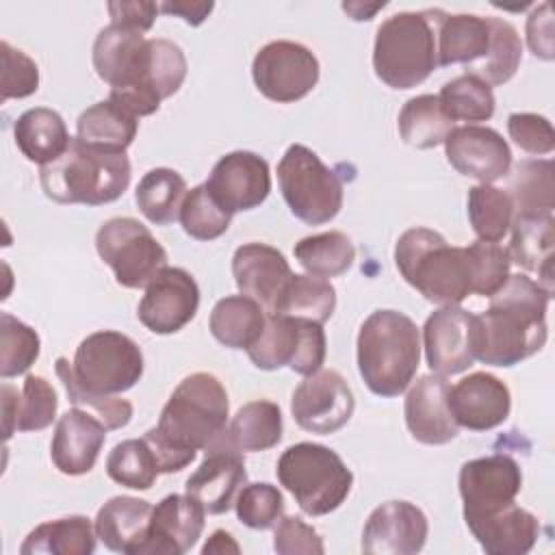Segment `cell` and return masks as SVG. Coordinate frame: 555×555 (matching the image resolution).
<instances>
[{"label": "cell", "instance_id": "obj_1", "mask_svg": "<svg viewBox=\"0 0 555 555\" xmlns=\"http://www.w3.org/2000/svg\"><path fill=\"white\" fill-rule=\"evenodd\" d=\"M93 69L111 85L108 100L130 115L147 117L186 78V56L169 39H147L141 30L108 24L93 41Z\"/></svg>", "mask_w": 555, "mask_h": 555}, {"label": "cell", "instance_id": "obj_2", "mask_svg": "<svg viewBox=\"0 0 555 555\" xmlns=\"http://www.w3.org/2000/svg\"><path fill=\"white\" fill-rule=\"evenodd\" d=\"M228 392L217 375L204 371L186 375L169 395L156 427L143 434L158 473L186 468L197 451L221 440L228 434Z\"/></svg>", "mask_w": 555, "mask_h": 555}, {"label": "cell", "instance_id": "obj_3", "mask_svg": "<svg viewBox=\"0 0 555 555\" xmlns=\"http://www.w3.org/2000/svg\"><path fill=\"white\" fill-rule=\"evenodd\" d=\"M551 293L525 273L507 280L490 295V306L475 314V360L490 366H516L546 343V308Z\"/></svg>", "mask_w": 555, "mask_h": 555}, {"label": "cell", "instance_id": "obj_4", "mask_svg": "<svg viewBox=\"0 0 555 555\" xmlns=\"http://www.w3.org/2000/svg\"><path fill=\"white\" fill-rule=\"evenodd\" d=\"M358 371L377 397H399L421 364L416 323L399 310L371 312L358 332Z\"/></svg>", "mask_w": 555, "mask_h": 555}, {"label": "cell", "instance_id": "obj_5", "mask_svg": "<svg viewBox=\"0 0 555 555\" xmlns=\"http://www.w3.org/2000/svg\"><path fill=\"white\" fill-rule=\"evenodd\" d=\"M401 278L427 301L457 306L473 295V271L466 247H453L429 228L405 230L395 245Z\"/></svg>", "mask_w": 555, "mask_h": 555}, {"label": "cell", "instance_id": "obj_6", "mask_svg": "<svg viewBox=\"0 0 555 555\" xmlns=\"http://www.w3.org/2000/svg\"><path fill=\"white\" fill-rule=\"evenodd\" d=\"M440 11H399L379 24L373 43V69L386 87L412 89L438 67L436 28Z\"/></svg>", "mask_w": 555, "mask_h": 555}, {"label": "cell", "instance_id": "obj_7", "mask_svg": "<svg viewBox=\"0 0 555 555\" xmlns=\"http://www.w3.org/2000/svg\"><path fill=\"white\" fill-rule=\"evenodd\" d=\"M132 167L124 154L100 152L72 139L67 152L39 169V184L56 204L102 206L119 199L130 184Z\"/></svg>", "mask_w": 555, "mask_h": 555}, {"label": "cell", "instance_id": "obj_8", "mask_svg": "<svg viewBox=\"0 0 555 555\" xmlns=\"http://www.w3.org/2000/svg\"><path fill=\"white\" fill-rule=\"evenodd\" d=\"M275 475L308 516H325L338 509L353 486V473L343 457L317 442L291 444L280 455Z\"/></svg>", "mask_w": 555, "mask_h": 555}, {"label": "cell", "instance_id": "obj_9", "mask_svg": "<svg viewBox=\"0 0 555 555\" xmlns=\"http://www.w3.org/2000/svg\"><path fill=\"white\" fill-rule=\"evenodd\" d=\"M278 182L291 212L308 225H323L343 208L340 178L301 143H293L280 158Z\"/></svg>", "mask_w": 555, "mask_h": 555}, {"label": "cell", "instance_id": "obj_10", "mask_svg": "<svg viewBox=\"0 0 555 555\" xmlns=\"http://www.w3.org/2000/svg\"><path fill=\"white\" fill-rule=\"evenodd\" d=\"M95 251L124 288H143L167 267L165 247L134 217L106 219L95 232Z\"/></svg>", "mask_w": 555, "mask_h": 555}, {"label": "cell", "instance_id": "obj_11", "mask_svg": "<svg viewBox=\"0 0 555 555\" xmlns=\"http://www.w3.org/2000/svg\"><path fill=\"white\" fill-rule=\"evenodd\" d=\"M327 353L323 325L310 319L267 312L260 338L247 349L249 360L260 371H278L288 366L299 375L317 373Z\"/></svg>", "mask_w": 555, "mask_h": 555}, {"label": "cell", "instance_id": "obj_12", "mask_svg": "<svg viewBox=\"0 0 555 555\" xmlns=\"http://www.w3.org/2000/svg\"><path fill=\"white\" fill-rule=\"evenodd\" d=\"M72 369L87 390L119 395L141 379L143 353L130 336L115 330H100L80 340Z\"/></svg>", "mask_w": 555, "mask_h": 555}, {"label": "cell", "instance_id": "obj_13", "mask_svg": "<svg viewBox=\"0 0 555 555\" xmlns=\"http://www.w3.org/2000/svg\"><path fill=\"white\" fill-rule=\"evenodd\" d=\"M256 89L271 102L291 104L306 98L319 82V59L297 41H269L251 61Z\"/></svg>", "mask_w": 555, "mask_h": 555}, {"label": "cell", "instance_id": "obj_14", "mask_svg": "<svg viewBox=\"0 0 555 555\" xmlns=\"http://www.w3.org/2000/svg\"><path fill=\"white\" fill-rule=\"evenodd\" d=\"M356 410V397L347 379L334 369L306 375L291 397L295 423L310 434L330 436L343 429Z\"/></svg>", "mask_w": 555, "mask_h": 555}, {"label": "cell", "instance_id": "obj_15", "mask_svg": "<svg viewBox=\"0 0 555 555\" xmlns=\"http://www.w3.org/2000/svg\"><path fill=\"white\" fill-rule=\"evenodd\" d=\"M199 308V286L195 278L180 267H165L145 286L137 317L154 334H176L193 321Z\"/></svg>", "mask_w": 555, "mask_h": 555}, {"label": "cell", "instance_id": "obj_16", "mask_svg": "<svg viewBox=\"0 0 555 555\" xmlns=\"http://www.w3.org/2000/svg\"><path fill=\"white\" fill-rule=\"evenodd\" d=\"M457 488L464 503V518L479 516L514 503L522 488V473L514 457L492 453L464 462Z\"/></svg>", "mask_w": 555, "mask_h": 555}, {"label": "cell", "instance_id": "obj_17", "mask_svg": "<svg viewBox=\"0 0 555 555\" xmlns=\"http://www.w3.org/2000/svg\"><path fill=\"white\" fill-rule=\"evenodd\" d=\"M204 184L230 215L251 210L271 191L269 163L256 152L234 150L215 163Z\"/></svg>", "mask_w": 555, "mask_h": 555}, {"label": "cell", "instance_id": "obj_18", "mask_svg": "<svg viewBox=\"0 0 555 555\" xmlns=\"http://www.w3.org/2000/svg\"><path fill=\"white\" fill-rule=\"evenodd\" d=\"M475 314L460 306H440L423 325V349L434 373L449 377L475 362Z\"/></svg>", "mask_w": 555, "mask_h": 555}, {"label": "cell", "instance_id": "obj_19", "mask_svg": "<svg viewBox=\"0 0 555 555\" xmlns=\"http://www.w3.org/2000/svg\"><path fill=\"white\" fill-rule=\"evenodd\" d=\"M245 483L247 470L243 451H238L225 434L206 449L202 464L191 473L184 490L199 501L206 514H225Z\"/></svg>", "mask_w": 555, "mask_h": 555}, {"label": "cell", "instance_id": "obj_20", "mask_svg": "<svg viewBox=\"0 0 555 555\" xmlns=\"http://www.w3.org/2000/svg\"><path fill=\"white\" fill-rule=\"evenodd\" d=\"M449 165L479 184H492L509 173L512 150L507 141L488 126L466 124L453 128L444 139Z\"/></svg>", "mask_w": 555, "mask_h": 555}, {"label": "cell", "instance_id": "obj_21", "mask_svg": "<svg viewBox=\"0 0 555 555\" xmlns=\"http://www.w3.org/2000/svg\"><path fill=\"white\" fill-rule=\"evenodd\" d=\"M427 516L410 501H386L377 505L362 529V553L366 555H414L427 542Z\"/></svg>", "mask_w": 555, "mask_h": 555}, {"label": "cell", "instance_id": "obj_22", "mask_svg": "<svg viewBox=\"0 0 555 555\" xmlns=\"http://www.w3.org/2000/svg\"><path fill=\"white\" fill-rule=\"evenodd\" d=\"M206 509L191 494H167L152 507L150 527L137 555H182L204 531Z\"/></svg>", "mask_w": 555, "mask_h": 555}, {"label": "cell", "instance_id": "obj_23", "mask_svg": "<svg viewBox=\"0 0 555 555\" xmlns=\"http://www.w3.org/2000/svg\"><path fill=\"white\" fill-rule=\"evenodd\" d=\"M449 408L457 427L488 431L507 421L512 395L503 379L492 373L477 371L449 388Z\"/></svg>", "mask_w": 555, "mask_h": 555}, {"label": "cell", "instance_id": "obj_24", "mask_svg": "<svg viewBox=\"0 0 555 555\" xmlns=\"http://www.w3.org/2000/svg\"><path fill=\"white\" fill-rule=\"evenodd\" d=\"M449 388L447 377L429 373L418 377L408 390L403 416L414 440L436 447L457 438L460 427L449 408Z\"/></svg>", "mask_w": 555, "mask_h": 555}, {"label": "cell", "instance_id": "obj_25", "mask_svg": "<svg viewBox=\"0 0 555 555\" xmlns=\"http://www.w3.org/2000/svg\"><path fill=\"white\" fill-rule=\"evenodd\" d=\"M232 275L241 295L256 299L264 312H273L293 271L284 254L275 247L245 243L232 256Z\"/></svg>", "mask_w": 555, "mask_h": 555}, {"label": "cell", "instance_id": "obj_26", "mask_svg": "<svg viewBox=\"0 0 555 555\" xmlns=\"http://www.w3.org/2000/svg\"><path fill=\"white\" fill-rule=\"evenodd\" d=\"M106 427L87 410H67L54 427L50 442L52 464L69 477L87 475L98 462L106 440Z\"/></svg>", "mask_w": 555, "mask_h": 555}, {"label": "cell", "instance_id": "obj_27", "mask_svg": "<svg viewBox=\"0 0 555 555\" xmlns=\"http://www.w3.org/2000/svg\"><path fill=\"white\" fill-rule=\"evenodd\" d=\"M464 520L488 555H525L540 538V520L516 503Z\"/></svg>", "mask_w": 555, "mask_h": 555}, {"label": "cell", "instance_id": "obj_28", "mask_svg": "<svg viewBox=\"0 0 555 555\" xmlns=\"http://www.w3.org/2000/svg\"><path fill=\"white\" fill-rule=\"evenodd\" d=\"M512 241L507 247L509 262L538 275L551 295L555 293L553 280V249H555V217L553 210L520 212L512 221Z\"/></svg>", "mask_w": 555, "mask_h": 555}, {"label": "cell", "instance_id": "obj_29", "mask_svg": "<svg viewBox=\"0 0 555 555\" xmlns=\"http://www.w3.org/2000/svg\"><path fill=\"white\" fill-rule=\"evenodd\" d=\"M436 41H438V67H447V65L470 67L479 63L490 50V41H492L490 17H481L475 13L440 11Z\"/></svg>", "mask_w": 555, "mask_h": 555}, {"label": "cell", "instance_id": "obj_30", "mask_svg": "<svg viewBox=\"0 0 555 555\" xmlns=\"http://www.w3.org/2000/svg\"><path fill=\"white\" fill-rule=\"evenodd\" d=\"M152 505L137 496L108 499L93 520L98 540L113 553L137 555L150 527Z\"/></svg>", "mask_w": 555, "mask_h": 555}, {"label": "cell", "instance_id": "obj_31", "mask_svg": "<svg viewBox=\"0 0 555 555\" xmlns=\"http://www.w3.org/2000/svg\"><path fill=\"white\" fill-rule=\"evenodd\" d=\"M13 139L17 150L37 165H50L63 156L72 143L63 117L48 108L35 106L24 111L13 126Z\"/></svg>", "mask_w": 555, "mask_h": 555}, {"label": "cell", "instance_id": "obj_32", "mask_svg": "<svg viewBox=\"0 0 555 555\" xmlns=\"http://www.w3.org/2000/svg\"><path fill=\"white\" fill-rule=\"evenodd\" d=\"M139 130L134 115L111 100H102L85 108L76 121V139L87 147L124 154Z\"/></svg>", "mask_w": 555, "mask_h": 555}, {"label": "cell", "instance_id": "obj_33", "mask_svg": "<svg viewBox=\"0 0 555 555\" xmlns=\"http://www.w3.org/2000/svg\"><path fill=\"white\" fill-rule=\"evenodd\" d=\"M267 321L264 308L247 295H228L210 312V334L230 349H249L262 334Z\"/></svg>", "mask_w": 555, "mask_h": 555}, {"label": "cell", "instance_id": "obj_34", "mask_svg": "<svg viewBox=\"0 0 555 555\" xmlns=\"http://www.w3.org/2000/svg\"><path fill=\"white\" fill-rule=\"evenodd\" d=\"M98 535L91 518L74 514L35 527L20 546L22 555H91Z\"/></svg>", "mask_w": 555, "mask_h": 555}, {"label": "cell", "instance_id": "obj_35", "mask_svg": "<svg viewBox=\"0 0 555 555\" xmlns=\"http://www.w3.org/2000/svg\"><path fill=\"white\" fill-rule=\"evenodd\" d=\"M453 119L447 115L438 95L423 93L410 98L397 119L403 143L416 150H429L442 145L453 130Z\"/></svg>", "mask_w": 555, "mask_h": 555}, {"label": "cell", "instance_id": "obj_36", "mask_svg": "<svg viewBox=\"0 0 555 555\" xmlns=\"http://www.w3.org/2000/svg\"><path fill=\"white\" fill-rule=\"evenodd\" d=\"M282 410L269 399H256L236 410L230 421L228 438L238 451H267L282 440Z\"/></svg>", "mask_w": 555, "mask_h": 555}, {"label": "cell", "instance_id": "obj_37", "mask_svg": "<svg viewBox=\"0 0 555 555\" xmlns=\"http://www.w3.org/2000/svg\"><path fill=\"white\" fill-rule=\"evenodd\" d=\"M186 193V182L176 169L156 167L139 180L134 202L150 223L169 225L180 217Z\"/></svg>", "mask_w": 555, "mask_h": 555}, {"label": "cell", "instance_id": "obj_38", "mask_svg": "<svg viewBox=\"0 0 555 555\" xmlns=\"http://www.w3.org/2000/svg\"><path fill=\"white\" fill-rule=\"evenodd\" d=\"M295 258L314 278H338L347 273L356 260V247L345 232L330 230L306 236L295 243Z\"/></svg>", "mask_w": 555, "mask_h": 555}, {"label": "cell", "instance_id": "obj_39", "mask_svg": "<svg viewBox=\"0 0 555 555\" xmlns=\"http://www.w3.org/2000/svg\"><path fill=\"white\" fill-rule=\"evenodd\" d=\"M334 308H336V291L327 280L293 273L271 314L310 319L323 325L334 314Z\"/></svg>", "mask_w": 555, "mask_h": 555}, {"label": "cell", "instance_id": "obj_40", "mask_svg": "<svg viewBox=\"0 0 555 555\" xmlns=\"http://www.w3.org/2000/svg\"><path fill=\"white\" fill-rule=\"evenodd\" d=\"M466 208L470 228L479 241L499 243L512 228L514 204L505 189L492 184H477L468 189Z\"/></svg>", "mask_w": 555, "mask_h": 555}, {"label": "cell", "instance_id": "obj_41", "mask_svg": "<svg viewBox=\"0 0 555 555\" xmlns=\"http://www.w3.org/2000/svg\"><path fill=\"white\" fill-rule=\"evenodd\" d=\"M514 215L520 212H542L555 208V182H553V160H520L514 167L509 186L505 189Z\"/></svg>", "mask_w": 555, "mask_h": 555}, {"label": "cell", "instance_id": "obj_42", "mask_svg": "<svg viewBox=\"0 0 555 555\" xmlns=\"http://www.w3.org/2000/svg\"><path fill=\"white\" fill-rule=\"evenodd\" d=\"M490 28L492 41L488 54L479 63L466 67V74L477 76L490 87H499L516 74L522 59V43L518 30L501 17H490Z\"/></svg>", "mask_w": 555, "mask_h": 555}, {"label": "cell", "instance_id": "obj_43", "mask_svg": "<svg viewBox=\"0 0 555 555\" xmlns=\"http://www.w3.org/2000/svg\"><path fill=\"white\" fill-rule=\"evenodd\" d=\"M56 375L67 392V399L74 408L87 410L95 418L104 423L106 429H121L132 418V403L128 399H119L117 395H98L87 390L80 379L76 377L72 362L67 358H56Z\"/></svg>", "mask_w": 555, "mask_h": 555}, {"label": "cell", "instance_id": "obj_44", "mask_svg": "<svg viewBox=\"0 0 555 555\" xmlns=\"http://www.w3.org/2000/svg\"><path fill=\"white\" fill-rule=\"evenodd\" d=\"M106 473L115 483L130 490H150L160 475L145 438L117 442L106 457Z\"/></svg>", "mask_w": 555, "mask_h": 555}, {"label": "cell", "instance_id": "obj_45", "mask_svg": "<svg viewBox=\"0 0 555 555\" xmlns=\"http://www.w3.org/2000/svg\"><path fill=\"white\" fill-rule=\"evenodd\" d=\"M447 115L457 121H488L494 115V93L492 87L477 76L462 74L449 80L438 93Z\"/></svg>", "mask_w": 555, "mask_h": 555}, {"label": "cell", "instance_id": "obj_46", "mask_svg": "<svg viewBox=\"0 0 555 555\" xmlns=\"http://www.w3.org/2000/svg\"><path fill=\"white\" fill-rule=\"evenodd\" d=\"M178 219L191 238L212 241L228 232L232 215L210 195L206 184H197L186 193Z\"/></svg>", "mask_w": 555, "mask_h": 555}, {"label": "cell", "instance_id": "obj_47", "mask_svg": "<svg viewBox=\"0 0 555 555\" xmlns=\"http://www.w3.org/2000/svg\"><path fill=\"white\" fill-rule=\"evenodd\" d=\"M39 334L9 312H0V375L4 379L26 373L39 358Z\"/></svg>", "mask_w": 555, "mask_h": 555}, {"label": "cell", "instance_id": "obj_48", "mask_svg": "<svg viewBox=\"0 0 555 555\" xmlns=\"http://www.w3.org/2000/svg\"><path fill=\"white\" fill-rule=\"evenodd\" d=\"M236 518L249 529H271L284 516V496L282 492L267 483H245L234 501Z\"/></svg>", "mask_w": 555, "mask_h": 555}, {"label": "cell", "instance_id": "obj_49", "mask_svg": "<svg viewBox=\"0 0 555 555\" xmlns=\"http://www.w3.org/2000/svg\"><path fill=\"white\" fill-rule=\"evenodd\" d=\"M59 399L52 384L41 375H26L20 408H17V431H41L56 418Z\"/></svg>", "mask_w": 555, "mask_h": 555}, {"label": "cell", "instance_id": "obj_50", "mask_svg": "<svg viewBox=\"0 0 555 555\" xmlns=\"http://www.w3.org/2000/svg\"><path fill=\"white\" fill-rule=\"evenodd\" d=\"M473 271V295L490 297L509 275L507 247L488 241H475L466 247Z\"/></svg>", "mask_w": 555, "mask_h": 555}, {"label": "cell", "instance_id": "obj_51", "mask_svg": "<svg viewBox=\"0 0 555 555\" xmlns=\"http://www.w3.org/2000/svg\"><path fill=\"white\" fill-rule=\"evenodd\" d=\"M2 54V102L11 98H28L39 89V67L22 50L13 48L9 41H0Z\"/></svg>", "mask_w": 555, "mask_h": 555}, {"label": "cell", "instance_id": "obj_52", "mask_svg": "<svg viewBox=\"0 0 555 555\" xmlns=\"http://www.w3.org/2000/svg\"><path fill=\"white\" fill-rule=\"evenodd\" d=\"M507 134L522 152L533 156H546L555 150L553 126L538 113H512L507 117Z\"/></svg>", "mask_w": 555, "mask_h": 555}, {"label": "cell", "instance_id": "obj_53", "mask_svg": "<svg viewBox=\"0 0 555 555\" xmlns=\"http://www.w3.org/2000/svg\"><path fill=\"white\" fill-rule=\"evenodd\" d=\"M273 551L280 555H323L325 546L312 525L299 516H282L273 531Z\"/></svg>", "mask_w": 555, "mask_h": 555}, {"label": "cell", "instance_id": "obj_54", "mask_svg": "<svg viewBox=\"0 0 555 555\" xmlns=\"http://www.w3.org/2000/svg\"><path fill=\"white\" fill-rule=\"evenodd\" d=\"M106 9L111 15V24L145 33L152 28L156 13L160 11V4L139 2V0H119V2H108Z\"/></svg>", "mask_w": 555, "mask_h": 555}, {"label": "cell", "instance_id": "obj_55", "mask_svg": "<svg viewBox=\"0 0 555 555\" xmlns=\"http://www.w3.org/2000/svg\"><path fill=\"white\" fill-rule=\"evenodd\" d=\"M527 43L535 56L544 61L553 59V17L548 2H542L527 17Z\"/></svg>", "mask_w": 555, "mask_h": 555}, {"label": "cell", "instance_id": "obj_56", "mask_svg": "<svg viewBox=\"0 0 555 555\" xmlns=\"http://www.w3.org/2000/svg\"><path fill=\"white\" fill-rule=\"evenodd\" d=\"M212 9H215L212 2H160L163 13L178 15L191 26H199Z\"/></svg>", "mask_w": 555, "mask_h": 555}, {"label": "cell", "instance_id": "obj_57", "mask_svg": "<svg viewBox=\"0 0 555 555\" xmlns=\"http://www.w3.org/2000/svg\"><path fill=\"white\" fill-rule=\"evenodd\" d=\"M2 397V431L4 440H9L17 431V408H20V392L11 384H2L0 388Z\"/></svg>", "mask_w": 555, "mask_h": 555}, {"label": "cell", "instance_id": "obj_58", "mask_svg": "<svg viewBox=\"0 0 555 555\" xmlns=\"http://www.w3.org/2000/svg\"><path fill=\"white\" fill-rule=\"evenodd\" d=\"M210 553H217V555H223V553H241V546L238 542L232 538V533L223 531V529H217L210 533V538L206 540V544L202 546V555H210Z\"/></svg>", "mask_w": 555, "mask_h": 555}, {"label": "cell", "instance_id": "obj_59", "mask_svg": "<svg viewBox=\"0 0 555 555\" xmlns=\"http://www.w3.org/2000/svg\"><path fill=\"white\" fill-rule=\"evenodd\" d=\"M386 7V2H373V4H362V2H345L343 4V11H347L353 20H358V22H362V20H373V15L379 11V9H384Z\"/></svg>", "mask_w": 555, "mask_h": 555}]
</instances>
